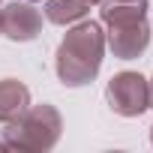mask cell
Instances as JSON below:
<instances>
[{
  "label": "cell",
  "mask_w": 153,
  "mask_h": 153,
  "mask_svg": "<svg viewBox=\"0 0 153 153\" xmlns=\"http://www.w3.org/2000/svg\"><path fill=\"white\" fill-rule=\"evenodd\" d=\"M87 3L84 0H45V18L51 24H75L87 15Z\"/></svg>",
  "instance_id": "obj_7"
},
{
  "label": "cell",
  "mask_w": 153,
  "mask_h": 153,
  "mask_svg": "<svg viewBox=\"0 0 153 153\" xmlns=\"http://www.w3.org/2000/svg\"><path fill=\"white\" fill-rule=\"evenodd\" d=\"M63 135V117L54 105H30L21 117L6 123L3 141L9 150H27V153H45L51 150Z\"/></svg>",
  "instance_id": "obj_3"
},
{
  "label": "cell",
  "mask_w": 153,
  "mask_h": 153,
  "mask_svg": "<svg viewBox=\"0 0 153 153\" xmlns=\"http://www.w3.org/2000/svg\"><path fill=\"white\" fill-rule=\"evenodd\" d=\"M0 150H9V147H6V141H0Z\"/></svg>",
  "instance_id": "obj_10"
},
{
  "label": "cell",
  "mask_w": 153,
  "mask_h": 153,
  "mask_svg": "<svg viewBox=\"0 0 153 153\" xmlns=\"http://www.w3.org/2000/svg\"><path fill=\"white\" fill-rule=\"evenodd\" d=\"M30 3H42V0H30Z\"/></svg>",
  "instance_id": "obj_12"
},
{
  "label": "cell",
  "mask_w": 153,
  "mask_h": 153,
  "mask_svg": "<svg viewBox=\"0 0 153 153\" xmlns=\"http://www.w3.org/2000/svg\"><path fill=\"white\" fill-rule=\"evenodd\" d=\"M147 87H150V108H153V78L147 81Z\"/></svg>",
  "instance_id": "obj_8"
},
{
  "label": "cell",
  "mask_w": 153,
  "mask_h": 153,
  "mask_svg": "<svg viewBox=\"0 0 153 153\" xmlns=\"http://www.w3.org/2000/svg\"><path fill=\"white\" fill-rule=\"evenodd\" d=\"M105 57V30L99 21H78L66 30V36L57 45L54 69L63 87H84L90 84Z\"/></svg>",
  "instance_id": "obj_1"
},
{
  "label": "cell",
  "mask_w": 153,
  "mask_h": 153,
  "mask_svg": "<svg viewBox=\"0 0 153 153\" xmlns=\"http://www.w3.org/2000/svg\"><path fill=\"white\" fill-rule=\"evenodd\" d=\"M84 3H87V6H93V3H102V0H84Z\"/></svg>",
  "instance_id": "obj_9"
},
{
  "label": "cell",
  "mask_w": 153,
  "mask_h": 153,
  "mask_svg": "<svg viewBox=\"0 0 153 153\" xmlns=\"http://www.w3.org/2000/svg\"><path fill=\"white\" fill-rule=\"evenodd\" d=\"M105 102L120 117H141L150 108V87L141 72H117L105 87Z\"/></svg>",
  "instance_id": "obj_4"
},
{
  "label": "cell",
  "mask_w": 153,
  "mask_h": 153,
  "mask_svg": "<svg viewBox=\"0 0 153 153\" xmlns=\"http://www.w3.org/2000/svg\"><path fill=\"white\" fill-rule=\"evenodd\" d=\"M0 30L12 42H33L42 33V12L30 0H12L0 6Z\"/></svg>",
  "instance_id": "obj_5"
},
{
  "label": "cell",
  "mask_w": 153,
  "mask_h": 153,
  "mask_svg": "<svg viewBox=\"0 0 153 153\" xmlns=\"http://www.w3.org/2000/svg\"><path fill=\"white\" fill-rule=\"evenodd\" d=\"M0 6H3V3H0ZM0 36H3V30H0Z\"/></svg>",
  "instance_id": "obj_13"
},
{
  "label": "cell",
  "mask_w": 153,
  "mask_h": 153,
  "mask_svg": "<svg viewBox=\"0 0 153 153\" xmlns=\"http://www.w3.org/2000/svg\"><path fill=\"white\" fill-rule=\"evenodd\" d=\"M105 24V45L117 60H135L150 45L147 0H108L99 9Z\"/></svg>",
  "instance_id": "obj_2"
},
{
  "label": "cell",
  "mask_w": 153,
  "mask_h": 153,
  "mask_svg": "<svg viewBox=\"0 0 153 153\" xmlns=\"http://www.w3.org/2000/svg\"><path fill=\"white\" fill-rule=\"evenodd\" d=\"M150 141H153V126H150Z\"/></svg>",
  "instance_id": "obj_11"
},
{
  "label": "cell",
  "mask_w": 153,
  "mask_h": 153,
  "mask_svg": "<svg viewBox=\"0 0 153 153\" xmlns=\"http://www.w3.org/2000/svg\"><path fill=\"white\" fill-rule=\"evenodd\" d=\"M30 108V90L18 78H3L0 81V123H12Z\"/></svg>",
  "instance_id": "obj_6"
}]
</instances>
